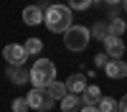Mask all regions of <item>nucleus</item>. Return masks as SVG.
I'll return each instance as SVG.
<instances>
[{
  "mask_svg": "<svg viewBox=\"0 0 127 112\" xmlns=\"http://www.w3.org/2000/svg\"><path fill=\"white\" fill-rule=\"evenodd\" d=\"M43 23L48 31L54 33H66L71 28V8L69 5H48L46 13H43Z\"/></svg>",
  "mask_w": 127,
  "mask_h": 112,
  "instance_id": "1",
  "label": "nucleus"
},
{
  "mask_svg": "<svg viewBox=\"0 0 127 112\" xmlns=\"http://www.w3.org/2000/svg\"><path fill=\"white\" fill-rule=\"evenodd\" d=\"M56 79V64L51 59H36V64L28 69V81L33 89H46Z\"/></svg>",
  "mask_w": 127,
  "mask_h": 112,
  "instance_id": "2",
  "label": "nucleus"
},
{
  "mask_svg": "<svg viewBox=\"0 0 127 112\" xmlns=\"http://www.w3.org/2000/svg\"><path fill=\"white\" fill-rule=\"evenodd\" d=\"M89 28L87 26H71L66 33H64V43L69 51H84L89 46Z\"/></svg>",
  "mask_w": 127,
  "mask_h": 112,
  "instance_id": "3",
  "label": "nucleus"
},
{
  "mask_svg": "<svg viewBox=\"0 0 127 112\" xmlns=\"http://www.w3.org/2000/svg\"><path fill=\"white\" fill-rule=\"evenodd\" d=\"M26 102H28L31 110H38V112H48L51 107H54V99H51V94L46 89H31Z\"/></svg>",
  "mask_w": 127,
  "mask_h": 112,
  "instance_id": "4",
  "label": "nucleus"
},
{
  "mask_svg": "<svg viewBox=\"0 0 127 112\" xmlns=\"http://www.w3.org/2000/svg\"><path fill=\"white\" fill-rule=\"evenodd\" d=\"M3 59L8 61V66H26L28 54H26V48L20 43H8L3 48Z\"/></svg>",
  "mask_w": 127,
  "mask_h": 112,
  "instance_id": "5",
  "label": "nucleus"
},
{
  "mask_svg": "<svg viewBox=\"0 0 127 112\" xmlns=\"http://www.w3.org/2000/svg\"><path fill=\"white\" fill-rule=\"evenodd\" d=\"M125 51H127V46L122 43L120 36H107L104 38V54H107L109 59H122Z\"/></svg>",
  "mask_w": 127,
  "mask_h": 112,
  "instance_id": "6",
  "label": "nucleus"
},
{
  "mask_svg": "<svg viewBox=\"0 0 127 112\" xmlns=\"http://www.w3.org/2000/svg\"><path fill=\"white\" fill-rule=\"evenodd\" d=\"M79 97H81V107H97L99 102H102V89L97 84H92V87L84 89Z\"/></svg>",
  "mask_w": 127,
  "mask_h": 112,
  "instance_id": "7",
  "label": "nucleus"
},
{
  "mask_svg": "<svg viewBox=\"0 0 127 112\" xmlns=\"http://www.w3.org/2000/svg\"><path fill=\"white\" fill-rule=\"evenodd\" d=\"M104 71H107L109 79H125L127 76V64L122 59H109V64L104 66Z\"/></svg>",
  "mask_w": 127,
  "mask_h": 112,
  "instance_id": "8",
  "label": "nucleus"
},
{
  "mask_svg": "<svg viewBox=\"0 0 127 112\" xmlns=\"http://www.w3.org/2000/svg\"><path fill=\"white\" fill-rule=\"evenodd\" d=\"M64 84H66L69 94H81V92L87 89V74H71Z\"/></svg>",
  "mask_w": 127,
  "mask_h": 112,
  "instance_id": "9",
  "label": "nucleus"
},
{
  "mask_svg": "<svg viewBox=\"0 0 127 112\" xmlns=\"http://www.w3.org/2000/svg\"><path fill=\"white\" fill-rule=\"evenodd\" d=\"M5 76L13 81V84H28V69L26 66H8Z\"/></svg>",
  "mask_w": 127,
  "mask_h": 112,
  "instance_id": "10",
  "label": "nucleus"
},
{
  "mask_svg": "<svg viewBox=\"0 0 127 112\" xmlns=\"http://www.w3.org/2000/svg\"><path fill=\"white\" fill-rule=\"evenodd\" d=\"M41 20H43V10H41L38 5L23 8V23H26V26H38Z\"/></svg>",
  "mask_w": 127,
  "mask_h": 112,
  "instance_id": "11",
  "label": "nucleus"
},
{
  "mask_svg": "<svg viewBox=\"0 0 127 112\" xmlns=\"http://www.w3.org/2000/svg\"><path fill=\"white\" fill-rule=\"evenodd\" d=\"M81 110V97L79 94H66L61 99V112H79Z\"/></svg>",
  "mask_w": 127,
  "mask_h": 112,
  "instance_id": "12",
  "label": "nucleus"
},
{
  "mask_svg": "<svg viewBox=\"0 0 127 112\" xmlns=\"http://www.w3.org/2000/svg\"><path fill=\"white\" fill-rule=\"evenodd\" d=\"M46 92L51 94V99H54V102H56V99L61 102L64 97L69 94V92H66V84H64V81H56V79H54V81H51V84L46 87Z\"/></svg>",
  "mask_w": 127,
  "mask_h": 112,
  "instance_id": "13",
  "label": "nucleus"
},
{
  "mask_svg": "<svg viewBox=\"0 0 127 112\" xmlns=\"http://www.w3.org/2000/svg\"><path fill=\"white\" fill-rule=\"evenodd\" d=\"M97 112H120V105L114 97H102V102L97 105Z\"/></svg>",
  "mask_w": 127,
  "mask_h": 112,
  "instance_id": "14",
  "label": "nucleus"
},
{
  "mask_svg": "<svg viewBox=\"0 0 127 112\" xmlns=\"http://www.w3.org/2000/svg\"><path fill=\"white\" fill-rule=\"evenodd\" d=\"M89 36H94L97 41H104V38L109 36V26H107V23H102V20H99V23H94V26H92Z\"/></svg>",
  "mask_w": 127,
  "mask_h": 112,
  "instance_id": "15",
  "label": "nucleus"
},
{
  "mask_svg": "<svg viewBox=\"0 0 127 112\" xmlns=\"http://www.w3.org/2000/svg\"><path fill=\"white\" fill-rule=\"evenodd\" d=\"M23 48H26V54L31 56V54H41V51H43V41H41V38H28L26 41V43H23Z\"/></svg>",
  "mask_w": 127,
  "mask_h": 112,
  "instance_id": "16",
  "label": "nucleus"
},
{
  "mask_svg": "<svg viewBox=\"0 0 127 112\" xmlns=\"http://www.w3.org/2000/svg\"><path fill=\"white\" fill-rule=\"evenodd\" d=\"M107 26H109V36H122V33H125V28H127L122 18H114L112 23H107Z\"/></svg>",
  "mask_w": 127,
  "mask_h": 112,
  "instance_id": "17",
  "label": "nucleus"
},
{
  "mask_svg": "<svg viewBox=\"0 0 127 112\" xmlns=\"http://www.w3.org/2000/svg\"><path fill=\"white\" fill-rule=\"evenodd\" d=\"M10 110H13V112H28L31 107H28L26 97H15V99H13V105H10Z\"/></svg>",
  "mask_w": 127,
  "mask_h": 112,
  "instance_id": "18",
  "label": "nucleus"
},
{
  "mask_svg": "<svg viewBox=\"0 0 127 112\" xmlns=\"http://www.w3.org/2000/svg\"><path fill=\"white\" fill-rule=\"evenodd\" d=\"M92 3L94 0H69V8H74V10H89Z\"/></svg>",
  "mask_w": 127,
  "mask_h": 112,
  "instance_id": "19",
  "label": "nucleus"
},
{
  "mask_svg": "<svg viewBox=\"0 0 127 112\" xmlns=\"http://www.w3.org/2000/svg\"><path fill=\"white\" fill-rule=\"evenodd\" d=\"M107 64H109V56H107V54H97V56H94V66H99V69H104Z\"/></svg>",
  "mask_w": 127,
  "mask_h": 112,
  "instance_id": "20",
  "label": "nucleus"
},
{
  "mask_svg": "<svg viewBox=\"0 0 127 112\" xmlns=\"http://www.w3.org/2000/svg\"><path fill=\"white\" fill-rule=\"evenodd\" d=\"M117 105H120V112H127V94H125V97L117 102Z\"/></svg>",
  "mask_w": 127,
  "mask_h": 112,
  "instance_id": "21",
  "label": "nucleus"
},
{
  "mask_svg": "<svg viewBox=\"0 0 127 112\" xmlns=\"http://www.w3.org/2000/svg\"><path fill=\"white\" fill-rule=\"evenodd\" d=\"M79 112H97V107H81Z\"/></svg>",
  "mask_w": 127,
  "mask_h": 112,
  "instance_id": "22",
  "label": "nucleus"
},
{
  "mask_svg": "<svg viewBox=\"0 0 127 112\" xmlns=\"http://www.w3.org/2000/svg\"><path fill=\"white\" fill-rule=\"evenodd\" d=\"M107 3H109V5H117V3H122V0H107Z\"/></svg>",
  "mask_w": 127,
  "mask_h": 112,
  "instance_id": "23",
  "label": "nucleus"
},
{
  "mask_svg": "<svg viewBox=\"0 0 127 112\" xmlns=\"http://www.w3.org/2000/svg\"><path fill=\"white\" fill-rule=\"evenodd\" d=\"M122 5H125V10H127V0H122Z\"/></svg>",
  "mask_w": 127,
  "mask_h": 112,
  "instance_id": "24",
  "label": "nucleus"
}]
</instances>
